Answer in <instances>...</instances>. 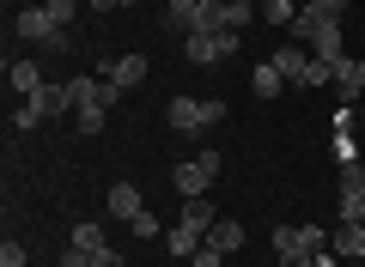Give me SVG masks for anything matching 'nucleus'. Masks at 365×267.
I'll use <instances>...</instances> for the list:
<instances>
[{
  "label": "nucleus",
  "instance_id": "nucleus-6",
  "mask_svg": "<svg viewBox=\"0 0 365 267\" xmlns=\"http://www.w3.org/2000/svg\"><path fill=\"white\" fill-rule=\"evenodd\" d=\"M237 43L244 37H232V31H195V37H182V55H189L195 67H220V61L237 55Z\"/></svg>",
  "mask_w": 365,
  "mask_h": 267
},
{
  "label": "nucleus",
  "instance_id": "nucleus-19",
  "mask_svg": "<svg viewBox=\"0 0 365 267\" xmlns=\"http://www.w3.org/2000/svg\"><path fill=\"white\" fill-rule=\"evenodd\" d=\"M67 237H73V243H79V249H91V255L104 249V225H91V219H79V225H73V231H67Z\"/></svg>",
  "mask_w": 365,
  "mask_h": 267
},
{
  "label": "nucleus",
  "instance_id": "nucleus-3",
  "mask_svg": "<svg viewBox=\"0 0 365 267\" xmlns=\"http://www.w3.org/2000/svg\"><path fill=\"white\" fill-rule=\"evenodd\" d=\"M73 110H79V98H73V79H67V85H43L37 98H25V103H19L13 127L25 134V127H37V122H55V115H73Z\"/></svg>",
  "mask_w": 365,
  "mask_h": 267
},
{
  "label": "nucleus",
  "instance_id": "nucleus-22",
  "mask_svg": "<svg viewBox=\"0 0 365 267\" xmlns=\"http://www.w3.org/2000/svg\"><path fill=\"white\" fill-rule=\"evenodd\" d=\"M43 6L55 13V25H73V13H79V0H43Z\"/></svg>",
  "mask_w": 365,
  "mask_h": 267
},
{
  "label": "nucleus",
  "instance_id": "nucleus-27",
  "mask_svg": "<svg viewBox=\"0 0 365 267\" xmlns=\"http://www.w3.org/2000/svg\"><path fill=\"white\" fill-rule=\"evenodd\" d=\"M91 267H128V261H122V255H116V249H110V243H104V249L91 255Z\"/></svg>",
  "mask_w": 365,
  "mask_h": 267
},
{
  "label": "nucleus",
  "instance_id": "nucleus-14",
  "mask_svg": "<svg viewBox=\"0 0 365 267\" xmlns=\"http://www.w3.org/2000/svg\"><path fill=\"white\" fill-rule=\"evenodd\" d=\"M146 213V201H140V189H134V182H110V219H140Z\"/></svg>",
  "mask_w": 365,
  "mask_h": 267
},
{
  "label": "nucleus",
  "instance_id": "nucleus-9",
  "mask_svg": "<svg viewBox=\"0 0 365 267\" xmlns=\"http://www.w3.org/2000/svg\"><path fill=\"white\" fill-rule=\"evenodd\" d=\"M329 249V231L317 225H274V255H323Z\"/></svg>",
  "mask_w": 365,
  "mask_h": 267
},
{
  "label": "nucleus",
  "instance_id": "nucleus-29",
  "mask_svg": "<svg viewBox=\"0 0 365 267\" xmlns=\"http://www.w3.org/2000/svg\"><path fill=\"white\" fill-rule=\"evenodd\" d=\"M232 6H262V0H232Z\"/></svg>",
  "mask_w": 365,
  "mask_h": 267
},
{
  "label": "nucleus",
  "instance_id": "nucleus-26",
  "mask_svg": "<svg viewBox=\"0 0 365 267\" xmlns=\"http://www.w3.org/2000/svg\"><path fill=\"white\" fill-rule=\"evenodd\" d=\"M134 237H158V213H140V219H134Z\"/></svg>",
  "mask_w": 365,
  "mask_h": 267
},
{
  "label": "nucleus",
  "instance_id": "nucleus-20",
  "mask_svg": "<svg viewBox=\"0 0 365 267\" xmlns=\"http://www.w3.org/2000/svg\"><path fill=\"white\" fill-rule=\"evenodd\" d=\"M299 85H304V91H311V85H335V67L311 55V67H304V79H299Z\"/></svg>",
  "mask_w": 365,
  "mask_h": 267
},
{
  "label": "nucleus",
  "instance_id": "nucleus-13",
  "mask_svg": "<svg viewBox=\"0 0 365 267\" xmlns=\"http://www.w3.org/2000/svg\"><path fill=\"white\" fill-rule=\"evenodd\" d=\"M6 85H13L19 98H37L49 79H43V67H37V61H6Z\"/></svg>",
  "mask_w": 365,
  "mask_h": 267
},
{
  "label": "nucleus",
  "instance_id": "nucleus-31",
  "mask_svg": "<svg viewBox=\"0 0 365 267\" xmlns=\"http://www.w3.org/2000/svg\"><path fill=\"white\" fill-rule=\"evenodd\" d=\"M170 267H189V261H170Z\"/></svg>",
  "mask_w": 365,
  "mask_h": 267
},
{
  "label": "nucleus",
  "instance_id": "nucleus-25",
  "mask_svg": "<svg viewBox=\"0 0 365 267\" xmlns=\"http://www.w3.org/2000/svg\"><path fill=\"white\" fill-rule=\"evenodd\" d=\"M61 267H91V249H79V243H67V255H61Z\"/></svg>",
  "mask_w": 365,
  "mask_h": 267
},
{
  "label": "nucleus",
  "instance_id": "nucleus-21",
  "mask_svg": "<svg viewBox=\"0 0 365 267\" xmlns=\"http://www.w3.org/2000/svg\"><path fill=\"white\" fill-rule=\"evenodd\" d=\"M25 261H31V255H25V243H13V237L0 243V267H25Z\"/></svg>",
  "mask_w": 365,
  "mask_h": 267
},
{
  "label": "nucleus",
  "instance_id": "nucleus-8",
  "mask_svg": "<svg viewBox=\"0 0 365 267\" xmlns=\"http://www.w3.org/2000/svg\"><path fill=\"white\" fill-rule=\"evenodd\" d=\"M341 13H347V0H304V6H299V19H292L287 31H292L299 43H311L323 25H341Z\"/></svg>",
  "mask_w": 365,
  "mask_h": 267
},
{
  "label": "nucleus",
  "instance_id": "nucleus-30",
  "mask_svg": "<svg viewBox=\"0 0 365 267\" xmlns=\"http://www.w3.org/2000/svg\"><path fill=\"white\" fill-rule=\"evenodd\" d=\"M110 6H134V0H110Z\"/></svg>",
  "mask_w": 365,
  "mask_h": 267
},
{
  "label": "nucleus",
  "instance_id": "nucleus-24",
  "mask_svg": "<svg viewBox=\"0 0 365 267\" xmlns=\"http://www.w3.org/2000/svg\"><path fill=\"white\" fill-rule=\"evenodd\" d=\"M220 261H225V255H220V249H207V243H201V249L189 255V267H220Z\"/></svg>",
  "mask_w": 365,
  "mask_h": 267
},
{
  "label": "nucleus",
  "instance_id": "nucleus-2",
  "mask_svg": "<svg viewBox=\"0 0 365 267\" xmlns=\"http://www.w3.org/2000/svg\"><path fill=\"white\" fill-rule=\"evenodd\" d=\"M13 37L37 43L43 55H67V49H73V37H67V25H55V13H49V6H25V13L13 19Z\"/></svg>",
  "mask_w": 365,
  "mask_h": 267
},
{
  "label": "nucleus",
  "instance_id": "nucleus-28",
  "mask_svg": "<svg viewBox=\"0 0 365 267\" xmlns=\"http://www.w3.org/2000/svg\"><path fill=\"white\" fill-rule=\"evenodd\" d=\"M280 267H317V255H280Z\"/></svg>",
  "mask_w": 365,
  "mask_h": 267
},
{
  "label": "nucleus",
  "instance_id": "nucleus-18",
  "mask_svg": "<svg viewBox=\"0 0 365 267\" xmlns=\"http://www.w3.org/2000/svg\"><path fill=\"white\" fill-rule=\"evenodd\" d=\"M165 249H170V261H189V255H195L201 249V237H195V231H165Z\"/></svg>",
  "mask_w": 365,
  "mask_h": 267
},
{
  "label": "nucleus",
  "instance_id": "nucleus-5",
  "mask_svg": "<svg viewBox=\"0 0 365 267\" xmlns=\"http://www.w3.org/2000/svg\"><path fill=\"white\" fill-rule=\"evenodd\" d=\"M220 164H225V158H220V152L207 146L201 158H189V164H177V170H170V182H177V194H182V201H195V194H207V189H213Z\"/></svg>",
  "mask_w": 365,
  "mask_h": 267
},
{
  "label": "nucleus",
  "instance_id": "nucleus-15",
  "mask_svg": "<svg viewBox=\"0 0 365 267\" xmlns=\"http://www.w3.org/2000/svg\"><path fill=\"white\" fill-rule=\"evenodd\" d=\"M207 249H220V255H237V249H244V225H237V219H220V225L207 231Z\"/></svg>",
  "mask_w": 365,
  "mask_h": 267
},
{
  "label": "nucleus",
  "instance_id": "nucleus-7",
  "mask_svg": "<svg viewBox=\"0 0 365 267\" xmlns=\"http://www.w3.org/2000/svg\"><path fill=\"white\" fill-rule=\"evenodd\" d=\"M335 213H341V225H365V164H341Z\"/></svg>",
  "mask_w": 365,
  "mask_h": 267
},
{
  "label": "nucleus",
  "instance_id": "nucleus-12",
  "mask_svg": "<svg viewBox=\"0 0 365 267\" xmlns=\"http://www.w3.org/2000/svg\"><path fill=\"white\" fill-rule=\"evenodd\" d=\"M177 225H182V231H195V237L207 243V231L220 225V213H213V201H207V194H195V201H182V219H177Z\"/></svg>",
  "mask_w": 365,
  "mask_h": 267
},
{
  "label": "nucleus",
  "instance_id": "nucleus-1",
  "mask_svg": "<svg viewBox=\"0 0 365 267\" xmlns=\"http://www.w3.org/2000/svg\"><path fill=\"white\" fill-rule=\"evenodd\" d=\"M73 98H79V110H73V122H79V134H104V122H110V103L122 98L110 79H73Z\"/></svg>",
  "mask_w": 365,
  "mask_h": 267
},
{
  "label": "nucleus",
  "instance_id": "nucleus-23",
  "mask_svg": "<svg viewBox=\"0 0 365 267\" xmlns=\"http://www.w3.org/2000/svg\"><path fill=\"white\" fill-rule=\"evenodd\" d=\"M329 152H335L341 164H359V152H353V140H347V134H335V140H329Z\"/></svg>",
  "mask_w": 365,
  "mask_h": 267
},
{
  "label": "nucleus",
  "instance_id": "nucleus-17",
  "mask_svg": "<svg viewBox=\"0 0 365 267\" xmlns=\"http://www.w3.org/2000/svg\"><path fill=\"white\" fill-rule=\"evenodd\" d=\"M250 85H256V98H280V91H287V79H280V67H274V61H262L256 73H250Z\"/></svg>",
  "mask_w": 365,
  "mask_h": 267
},
{
  "label": "nucleus",
  "instance_id": "nucleus-11",
  "mask_svg": "<svg viewBox=\"0 0 365 267\" xmlns=\"http://www.w3.org/2000/svg\"><path fill=\"white\" fill-rule=\"evenodd\" d=\"M268 61L280 67V79H287V85H299V79H304V67H311V49H304V43H280V49H274Z\"/></svg>",
  "mask_w": 365,
  "mask_h": 267
},
{
  "label": "nucleus",
  "instance_id": "nucleus-16",
  "mask_svg": "<svg viewBox=\"0 0 365 267\" xmlns=\"http://www.w3.org/2000/svg\"><path fill=\"white\" fill-rule=\"evenodd\" d=\"M335 85H341V98H359L365 91V61H353V55L335 61Z\"/></svg>",
  "mask_w": 365,
  "mask_h": 267
},
{
  "label": "nucleus",
  "instance_id": "nucleus-4",
  "mask_svg": "<svg viewBox=\"0 0 365 267\" xmlns=\"http://www.w3.org/2000/svg\"><path fill=\"white\" fill-rule=\"evenodd\" d=\"M165 122H170V134H207V127L225 122V103L220 98H170Z\"/></svg>",
  "mask_w": 365,
  "mask_h": 267
},
{
  "label": "nucleus",
  "instance_id": "nucleus-10",
  "mask_svg": "<svg viewBox=\"0 0 365 267\" xmlns=\"http://www.w3.org/2000/svg\"><path fill=\"white\" fill-rule=\"evenodd\" d=\"M104 73H110L116 91H134L146 73H153V61H146V55H116V61H104Z\"/></svg>",
  "mask_w": 365,
  "mask_h": 267
}]
</instances>
